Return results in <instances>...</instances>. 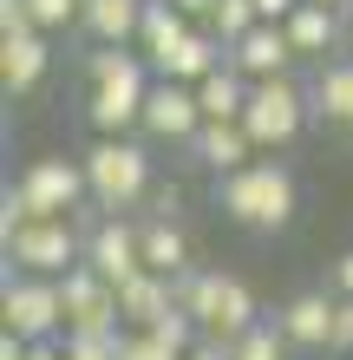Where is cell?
<instances>
[{
	"mask_svg": "<svg viewBox=\"0 0 353 360\" xmlns=\"http://www.w3.org/2000/svg\"><path fill=\"white\" fill-rule=\"evenodd\" d=\"M183 158L203 164L210 177H222V171H242V164H248V158H262V151H255V138L242 131V118H203V124H197V138L183 144Z\"/></svg>",
	"mask_w": 353,
	"mask_h": 360,
	"instance_id": "cell-14",
	"label": "cell"
},
{
	"mask_svg": "<svg viewBox=\"0 0 353 360\" xmlns=\"http://www.w3.org/2000/svg\"><path fill=\"white\" fill-rule=\"evenodd\" d=\"M183 360H236V354H229V341H210V334H197V341L183 347Z\"/></svg>",
	"mask_w": 353,
	"mask_h": 360,
	"instance_id": "cell-31",
	"label": "cell"
},
{
	"mask_svg": "<svg viewBox=\"0 0 353 360\" xmlns=\"http://www.w3.org/2000/svg\"><path fill=\"white\" fill-rule=\"evenodd\" d=\"M295 7H301V0H255V13H262V20H288Z\"/></svg>",
	"mask_w": 353,
	"mask_h": 360,
	"instance_id": "cell-34",
	"label": "cell"
},
{
	"mask_svg": "<svg viewBox=\"0 0 353 360\" xmlns=\"http://www.w3.org/2000/svg\"><path fill=\"white\" fill-rule=\"evenodd\" d=\"M203 27H210V33H222V46H236L248 27H262V13H255V0H216V13L203 20Z\"/></svg>",
	"mask_w": 353,
	"mask_h": 360,
	"instance_id": "cell-25",
	"label": "cell"
},
{
	"mask_svg": "<svg viewBox=\"0 0 353 360\" xmlns=\"http://www.w3.org/2000/svg\"><path fill=\"white\" fill-rule=\"evenodd\" d=\"M53 66V46H46V33H0V86H7L13 98H27L39 79H46Z\"/></svg>",
	"mask_w": 353,
	"mask_h": 360,
	"instance_id": "cell-17",
	"label": "cell"
},
{
	"mask_svg": "<svg viewBox=\"0 0 353 360\" xmlns=\"http://www.w3.org/2000/svg\"><path fill=\"white\" fill-rule=\"evenodd\" d=\"M27 360H66V334H59V341H33Z\"/></svg>",
	"mask_w": 353,
	"mask_h": 360,
	"instance_id": "cell-35",
	"label": "cell"
},
{
	"mask_svg": "<svg viewBox=\"0 0 353 360\" xmlns=\"http://www.w3.org/2000/svg\"><path fill=\"white\" fill-rule=\"evenodd\" d=\"M222 59H229L222 33H210V27H190V39H183V46H177L171 59H164L157 72H171V79H190V86H197V79H210V72L222 66Z\"/></svg>",
	"mask_w": 353,
	"mask_h": 360,
	"instance_id": "cell-22",
	"label": "cell"
},
{
	"mask_svg": "<svg viewBox=\"0 0 353 360\" xmlns=\"http://www.w3.org/2000/svg\"><path fill=\"white\" fill-rule=\"evenodd\" d=\"M0 249H7V269L53 275V282H59L66 269L86 262V229H79V217H33L20 236H7Z\"/></svg>",
	"mask_w": 353,
	"mask_h": 360,
	"instance_id": "cell-5",
	"label": "cell"
},
{
	"mask_svg": "<svg viewBox=\"0 0 353 360\" xmlns=\"http://www.w3.org/2000/svg\"><path fill=\"white\" fill-rule=\"evenodd\" d=\"M177 7H183V13H190V20H197V27H203V20H210V13H216V0H177Z\"/></svg>",
	"mask_w": 353,
	"mask_h": 360,
	"instance_id": "cell-36",
	"label": "cell"
},
{
	"mask_svg": "<svg viewBox=\"0 0 353 360\" xmlns=\"http://www.w3.org/2000/svg\"><path fill=\"white\" fill-rule=\"evenodd\" d=\"M118 347H124V328H112V334H66V360H118Z\"/></svg>",
	"mask_w": 353,
	"mask_h": 360,
	"instance_id": "cell-27",
	"label": "cell"
},
{
	"mask_svg": "<svg viewBox=\"0 0 353 360\" xmlns=\"http://www.w3.org/2000/svg\"><path fill=\"white\" fill-rule=\"evenodd\" d=\"M0 321L13 334H27V341H59L66 334V295H59L53 275L7 269V282H0Z\"/></svg>",
	"mask_w": 353,
	"mask_h": 360,
	"instance_id": "cell-6",
	"label": "cell"
},
{
	"mask_svg": "<svg viewBox=\"0 0 353 360\" xmlns=\"http://www.w3.org/2000/svg\"><path fill=\"white\" fill-rule=\"evenodd\" d=\"M190 27H197V20L183 13L177 0H151V7H144V33H138L144 59H151V66H164V59H171L183 39H190Z\"/></svg>",
	"mask_w": 353,
	"mask_h": 360,
	"instance_id": "cell-21",
	"label": "cell"
},
{
	"mask_svg": "<svg viewBox=\"0 0 353 360\" xmlns=\"http://www.w3.org/2000/svg\"><path fill=\"white\" fill-rule=\"evenodd\" d=\"M164 308H177V275L138 269L131 282H118V314H124V328H151Z\"/></svg>",
	"mask_w": 353,
	"mask_h": 360,
	"instance_id": "cell-20",
	"label": "cell"
},
{
	"mask_svg": "<svg viewBox=\"0 0 353 360\" xmlns=\"http://www.w3.org/2000/svg\"><path fill=\"white\" fill-rule=\"evenodd\" d=\"M314 360H340V354H314Z\"/></svg>",
	"mask_w": 353,
	"mask_h": 360,
	"instance_id": "cell-39",
	"label": "cell"
},
{
	"mask_svg": "<svg viewBox=\"0 0 353 360\" xmlns=\"http://www.w3.org/2000/svg\"><path fill=\"white\" fill-rule=\"evenodd\" d=\"M177 302L197 314V328L210 334V341H236V334H248L262 321L255 288H248L242 275H229V269H190V275H177Z\"/></svg>",
	"mask_w": 353,
	"mask_h": 360,
	"instance_id": "cell-2",
	"label": "cell"
},
{
	"mask_svg": "<svg viewBox=\"0 0 353 360\" xmlns=\"http://www.w3.org/2000/svg\"><path fill=\"white\" fill-rule=\"evenodd\" d=\"M275 321H281V334H288L295 354H327V341H334V288L288 295V302L275 308Z\"/></svg>",
	"mask_w": 353,
	"mask_h": 360,
	"instance_id": "cell-12",
	"label": "cell"
},
{
	"mask_svg": "<svg viewBox=\"0 0 353 360\" xmlns=\"http://www.w3.org/2000/svg\"><path fill=\"white\" fill-rule=\"evenodd\" d=\"M314 124V98L307 86L295 79H255L248 86V105H242V131L255 138V151H288V144H301V131Z\"/></svg>",
	"mask_w": 353,
	"mask_h": 360,
	"instance_id": "cell-3",
	"label": "cell"
},
{
	"mask_svg": "<svg viewBox=\"0 0 353 360\" xmlns=\"http://www.w3.org/2000/svg\"><path fill=\"white\" fill-rule=\"evenodd\" d=\"M144 7H151V0H86V13H79V33H86L92 46H138V33H144Z\"/></svg>",
	"mask_w": 353,
	"mask_h": 360,
	"instance_id": "cell-18",
	"label": "cell"
},
{
	"mask_svg": "<svg viewBox=\"0 0 353 360\" xmlns=\"http://www.w3.org/2000/svg\"><path fill=\"white\" fill-rule=\"evenodd\" d=\"M197 124H203V98L190 79H171V72H157L151 79V92H144V124L138 131L151 138V144H190L197 138Z\"/></svg>",
	"mask_w": 353,
	"mask_h": 360,
	"instance_id": "cell-7",
	"label": "cell"
},
{
	"mask_svg": "<svg viewBox=\"0 0 353 360\" xmlns=\"http://www.w3.org/2000/svg\"><path fill=\"white\" fill-rule=\"evenodd\" d=\"M33 0H0V33H33Z\"/></svg>",
	"mask_w": 353,
	"mask_h": 360,
	"instance_id": "cell-30",
	"label": "cell"
},
{
	"mask_svg": "<svg viewBox=\"0 0 353 360\" xmlns=\"http://www.w3.org/2000/svg\"><path fill=\"white\" fill-rule=\"evenodd\" d=\"M327 7H340V13H353V0H327Z\"/></svg>",
	"mask_w": 353,
	"mask_h": 360,
	"instance_id": "cell-37",
	"label": "cell"
},
{
	"mask_svg": "<svg viewBox=\"0 0 353 360\" xmlns=\"http://www.w3.org/2000/svg\"><path fill=\"white\" fill-rule=\"evenodd\" d=\"M138 236H144V269H157V275H190L197 269L190 229L177 223V190H157V210L138 217Z\"/></svg>",
	"mask_w": 353,
	"mask_h": 360,
	"instance_id": "cell-11",
	"label": "cell"
},
{
	"mask_svg": "<svg viewBox=\"0 0 353 360\" xmlns=\"http://www.w3.org/2000/svg\"><path fill=\"white\" fill-rule=\"evenodd\" d=\"M79 13H86V0H33L39 33H66V27H79Z\"/></svg>",
	"mask_w": 353,
	"mask_h": 360,
	"instance_id": "cell-28",
	"label": "cell"
},
{
	"mask_svg": "<svg viewBox=\"0 0 353 360\" xmlns=\"http://www.w3.org/2000/svg\"><path fill=\"white\" fill-rule=\"evenodd\" d=\"M86 262L105 275V282H131V275L144 269V236H138V217L131 210H105L92 229H86Z\"/></svg>",
	"mask_w": 353,
	"mask_h": 360,
	"instance_id": "cell-10",
	"label": "cell"
},
{
	"mask_svg": "<svg viewBox=\"0 0 353 360\" xmlns=\"http://www.w3.org/2000/svg\"><path fill=\"white\" fill-rule=\"evenodd\" d=\"M229 354H236V360H288L295 347H288L281 321H268V314H262V321L248 328V334H236V341H229Z\"/></svg>",
	"mask_w": 353,
	"mask_h": 360,
	"instance_id": "cell-24",
	"label": "cell"
},
{
	"mask_svg": "<svg viewBox=\"0 0 353 360\" xmlns=\"http://www.w3.org/2000/svg\"><path fill=\"white\" fill-rule=\"evenodd\" d=\"M295 59H301V53H295V39H288L281 20H262V27H248L236 46H229V66H236L242 79H281Z\"/></svg>",
	"mask_w": 353,
	"mask_h": 360,
	"instance_id": "cell-15",
	"label": "cell"
},
{
	"mask_svg": "<svg viewBox=\"0 0 353 360\" xmlns=\"http://www.w3.org/2000/svg\"><path fill=\"white\" fill-rule=\"evenodd\" d=\"M59 295H66V334H112V328H124L118 288L92 262H79V269L59 275Z\"/></svg>",
	"mask_w": 353,
	"mask_h": 360,
	"instance_id": "cell-9",
	"label": "cell"
},
{
	"mask_svg": "<svg viewBox=\"0 0 353 360\" xmlns=\"http://www.w3.org/2000/svg\"><path fill=\"white\" fill-rule=\"evenodd\" d=\"M281 27H288V39H295V53L314 59V66H327V59L347 53V13L327 7V0H301V7L288 13Z\"/></svg>",
	"mask_w": 353,
	"mask_h": 360,
	"instance_id": "cell-13",
	"label": "cell"
},
{
	"mask_svg": "<svg viewBox=\"0 0 353 360\" xmlns=\"http://www.w3.org/2000/svg\"><path fill=\"white\" fill-rule=\"evenodd\" d=\"M327 354L353 360V295H334V341H327Z\"/></svg>",
	"mask_w": 353,
	"mask_h": 360,
	"instance_id": "cell-29",
	"label": "cell"
},
{
	"mask_svg": "<svg viewBox=\"0 0 353 360\" xmlns=\"http://www.w3.org/2000/svg\"><path fill=\"white\" fill-rule=\"evenodd\" d=\"M248 86L255 79H242L229 59L210 72V79H197V98H203V118H242V105H248Z\"/></svg>",
	"mask_w": 353,
	"mask_h": 360,
	"instance_id": "cell-23",
	"label": "cell"
},
{
	"mask_svg": "<svg viewBox=\"0 0 353 360\" xmlns=\"http://www.w3.org/2000/svg\"><path fill=\"white\" fill-rule=\"evenodd\" d=\"M144 92H151V86H92L86 92L92 138H131L138 124H144Z\"/></svg>",
	"mask_w": 353,
	"mask_h": 360,
	"instance_id": "cell-16",
	"label": "cell"
},
{
	"mask_svg": "<svg viewBox=\"0 0 353 360\" xmlns=\"http://www.w3.org/2000/svg\"><path fill=\"white\" fill-rule=\"evenodd\" d=\"M118 360H183V347H171L157 328H124V347Z\"/></svg>",
	"mask_w": 353,
	"mask_h": 360,
	"instance_id": "cell-26",
	"label": "cell"
},
{
	"mask_svg": "<svg viewBox=\"0 0 353 360\" xmlns=\"http://www.w3.org/2000/svg\"><path fill=\"white\" fill-rule=\"evenodd\" d=\"M20 190H27L33 217H79V203H92L86 164H72V158H33L20 171Z\"/></svg>",
	"mask_w": 353,
	"mask_h": 360,
	"instance_id": "cell-8",
	"label": "cell"
},
{
	"mask_svg": "<svg viewBox=\"0 0 353 360\" xmlns=\"http://www.w3.org/2000/svg\"><path fill=\"white\" fill-rule=\"evenodd\" d=\"M79 164H86V184H92L98 210H138L151 197V151L138 138H92V151Z\"/></svg>",
	"mask_w": 353,
	"mask_h": 360,
	"instance_id": "cell-4",
	"label": "cell"
},
{
	"mask_svg": "<svg viewBox=\"0 0 353 360\" xmlns=\"http://www.w3.org/2000/svg\"><path fill=\"white\" fill-rule=\"evenodd\" d=\"M307 98H314V124L353 131V53L327 59V66L314 72V86H307Z\"/></svg>",
	"mask_w": 353,
	"mask_h": 360,
	"instance_id": "cell-19",
	"label": "cell"
},
{
	"mask_svg": "<svg viewBox=\"0 0 353 360\" xmlns=\"http://www.w3.org/2000/svg\"><path fill=\"white\" fill-rule=\"evenodd\" d=\"M327 288H334V295H353V249H340V256H334V269H327Z\"/></svg>",
	"mask_w": 353,
	"mask_h": 360,
	"instance_id": "cell-32",
	"label": "cell"
},
{
	"mask_svg": "<svg viewBox=\"0 0 353 360\" xmlns=\"http://www.w3.org/2000/svg\"><path fill=\"white\" fill-rule=\"evenodd\" d=\"M216 210L236 229H248V236H281V229L295 223V210H301V184H295V171H288L275 151H268V158H248L242 171L216 177Z\"/></svg>",
	"mask_w": 353,
	"mask_h": 360,
	"instance_id": "cell-1",
	"label": "cell"
},
{
	"mask_svg": "<svg viewBox=\"0 0 353 360\" xmlns=\"http://www.w3.org/2000/svg\"><path fill=\"white\" fill-rule=\"evenodd\" d=\"M27 354H33V341H27V334L0 328V360H27Z\"/></svg>",
	"mask_w": 353,
	"mask_h": 360,
	"instance_id": "cell-33",
	"label": "cell"
},
{
	"mask_svg": "<svg viewBox=\"0 0 353 360\" xmlns=\"http://www.w3.org/2000/svg\"><path fill=\"white\" fill-rule=\"evenodd\" d=\"M347 53H353V13H347Z\"/></svg>",
	"mask_w": 353,
	"mask_h": 360,
	"instance_id": "cell-38",
	"label": "cell"
}]
</instances>
